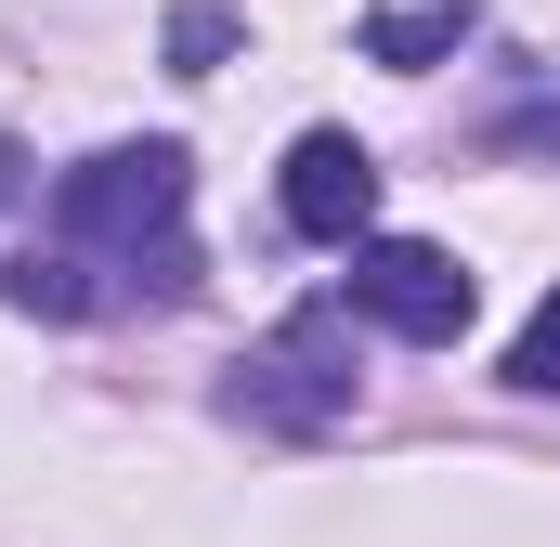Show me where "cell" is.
I'll list each match as a JSON object with an SVG mask.
<instances>
[{
	"label": "cell",
	"mask_w": 560,
	"mask_h": 547,
	"mask_svg": "<svg viewBox=\"0 0 560 547\" xmlns=\"http://www.w3.org/2000/svg\"><path fill=\"white\" fill-rule=\"evenodd\" d=\"M183 196H196L183 143H105V156H79L52 183V235H66V261H131L143 274V248L156 261L183 248ZM143 300H183V274H143Z\"/></svg>",
	"instance_id": "1"
},
{
	"label": "cell",
	"mask_w": 560,
	"mask_h": 547,
	"mask_svg": "<svg viewBox=\"0 0 560 547\" xmlns=\"http://www.w3.org/2000/svg\"><path fill=\"white\" fill-rule=\"evenodd\" d=\"M222 405H235V417H261V430H339V417L365 405L352 300H313V313H287V326L261 339V352H235Z\"/></svg>",
	"instance_id": "2"
},
{
	"label": "cell",
	"mask_w": 560,
	"mask_h": 547,
	"mask_svg": "<svg viewBox=\"0 0 560 547\" xmlns=\"http://www.w3.org/2000/svg\"><path fill=\"white\" fill-rule=\"evenodd\" d=\"M352 313L392 326V339H418V352H456L469 313H482V287H469L456 248H430V235H365L352 248Z\"/></svg>",
	"instance_id": "3"
},
{
	"label": "cell",
	"mask_w": 560,
	"mask_h": 547,
	"mask_svg": "<svg viewBox=\"0 0 560 547\" xmlns=\"http://www.w3.org/2000/svg\"><path fill=\"white\" fill-rule=\"evenodd\" d=\"M275 196H287V222H300L313 248H365V235H378V156L352 131H300Z\"/></svg>",
	"instance_id": "4"
},
{
	"label": "cell",
	"mask_w": 560,
	"mask_h": 547,
	"mask_svg": "<svg viewBox=\"0 0 560 547\" xmlns=\"http://www.w3.org/2000/svg\"><path fill=\"white\" fill-rule=\"evenodd\" d=\"M469 39V0H365V53L378 66H443Z\"/></svg>",
	"instance_id": "5"
},
{
	"label": "cell",
	"mask_w": 560,
	"mask_h": 547,
	"mask_svg": "<svg viewBox=\"0 0 560 547\" xmlns=\"http://www.w3.org/2000/svg\"><path fill=\"white\" fill-rule=\"evenodd\" d=\"M509 392H535V405H560V287L522 313V339H509Z\"/></svg>",
	"instance_id": "6"
},
{
	"label": "cell",
	"mask_w": 560,
	"mask_h": 547,
	"mask_svg": "<svg viewBox=\"0 0 560 547\" xmlns=\"http://www.w3.org/2000/svg\"><path fill=\"white\" fill-rule=\"evenodd\" d=\"M222 53H235V13H209V0H196V13H170V66H183V79H209Z\"/></svg>",
	"instance_id": "7"
},
{
	"label": "cell",
	"mask_w": 560,
	"mask_h": 547,
	"mask_svg": "<svg viewBox=\"0 0 560 547\" xmlns=\"http://www.w3.org/2000/svg\"><path fill=\"white\" fill-rule=\"evenodd\" d=\"M509 143H560V118H509Z\"/></svg>",
	"instance_id": "8"
},
{
	"label": "cell",
	"mask_w": 560,
	"mask_h": 547,
	"mask_svg": "<svg viewBox=\"0 0 560 547\" xmlns=\"http://www.w3.org/2000/svg\"><path fill=\"white\" fill-rule=\"evenodd\" d=\"M0 196H13V143H0Z\"/></svg>",
	"instance_id": "9"
}]
</instances>
